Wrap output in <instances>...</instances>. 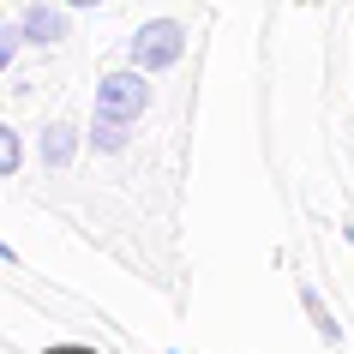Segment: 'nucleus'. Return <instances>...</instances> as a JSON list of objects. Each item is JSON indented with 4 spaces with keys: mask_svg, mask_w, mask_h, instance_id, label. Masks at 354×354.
Segmentation results:
<instances>
[{
    "mask_svg": "<svg viewBox=\"0 0 354 354\" xmlns=\"http://www.w3.org/2000/svg\"><path fill=\"white\" fill-rule=\"evenodd\" d=\"M300 306H306V318H313L318 342H342V324L330 318V306H324V295H318V288H300Z\"/></svg>",
    "mask_w": 354,
    "mask_h": 354,
    "instance_id": "6",
    "label": "nucleus"
},
{
    "mask_svg": "<svg viewBox=\"0 0 354 354\" xmlns=\"http://www.w3.org/2000/svg\"><path fill=\"white\" fill-rule=\"evenodd\" d=\"M37 156H42V168H55V174H66V168L78 162V127H66V120H55V127L42 132Z\"/></svg>",
    "mask_w": 354,
    "mask_h": 354,
    "instance_id": "4",
    "label": "nucleus"
},
{
    "mask_svg": "<svg viewBox=\"0 0 354 354\" xmlns=\"http://www.w3.org/2000/svg\"><path fill=\"white\" fill-rule=\"evenodd\" d=\"M127 120H109V114H91V145L102 150V156H120V150H127Z\"/></svg>",
    "mask_w": 354,
    "mask_h": 354,
    "instance_id": "5",
    "label": "nucleus"
},
{
    "mask_svg": "<svg viewBox=\"0 0 354 354\" xmlns=\"http://www.w3.org/2000/svg\"><path fill=\"white\" fill-rule=\"evenodd\" d=\"M19 168H24V145H19V132H12V127H0V174L12 180Z\"/></svg>",
    "mask_w": 354,
    "mask_h": 354,
    "instance_id": "7",
    "label": "nucleus"
},
{
    "mask_svg": "<svg viewBox=\"0 0 354 354\" xmlns=\"http://www.w3.org/2000/svg\"><path fill=\"white\" fill-rule=\"evenodd\" d=\"M180 55H187V24L180 19H150V24H138L132 42H127V60L145 66V73H168Z\"/></svg>",
    "mask_w": 354,
    "mask_h": 354,
    "instance_id": "1",
    "label": "nucleus"
},
{
    "mask_svg": "<svg viewBox=\"0 0 354 354\" xmlns=\"http://www.w3.org/2000/svg\"><path fill=\"white\" fill-rule=\"evenodd\" d=\"M55 354H91V348H55Z\"/></svg>",
    "mask_w": 354,
    "mask_h": 354,
    "instance_id": "10",
    "label": "nucleus"
},
{
    "mask_svg": "<svg viewBox=\"0 0 354 354\" xmlns=\"http://www.w3.org/2000/svg\"><path fill=\"white\" fill-rule=\"evenodd\" d=\"M19 48H24V24H6V30H0V73L19 60Z\"/></svg>",
    "mask_w": 354,
    "mask_h": 354,
    "instance_id": "8",
    "label": "nucleus"
},
{
    "mask_svg": "<svg viewBox=\"0 0 354 354\" xmlns=\"http://www.w3.org/2000/svg\"><path fill=\"white\" fill-rule=\"evenodd\" d=\"M145 66H120V73H109L102 84H96V114H109V120H138V114L150 109V84H145Z\"/></svg>",
    "mask_w": 354,
    "mask_h": 354,
    "instance_id": "2",
    "label": "nucleus"
},
{
    "mask_svg": "<svg viewBox=\"0 0 354 354\" xmlns=\"http://www.w3.org/2000/svg\"><path fill=\"white\" fill-rule=\"evenodd\" d=\"M66 6H109V0H66Z\"/></svg>",
    "mask_w": 354,
    "mask_h": 354,
    "instance_id": "9",
    "label": "nucleus"
},
{
    "mask_svg": "<svg viewBox=\"0 0 354 354\" xmlns=\"http://www.w3.org/2000/svg\"><path fill=\"white\" fill-rule=\"evenodd\" d=\"M19 24H24V42H37V48H55V42H66V37H73L66 12H60V6H48V0L24 6V12H19Z\"/></svg>",
    "mask_w": 354,
    "mask_h": 354,
    "instance_id": "3",
    "label": "nucleus"
}]
</instances>
